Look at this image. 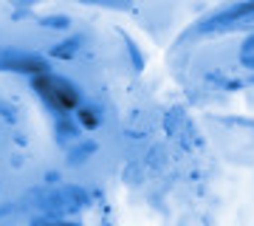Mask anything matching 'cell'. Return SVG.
<instances>
[{
	"label": "cell",
	"instance_id": "obj_1",
	"mask_svg": "<svg viewBox=\"0 0 254 226\" xmlns=\"http://www.w3.org/2000/svg\"><path fill=\"white\" fill-rule=\"evenodd\" d=\"M37 88L43 90L54 105H60V108H73V105H76V93H73V88L71 85H65V82H60V79H40L37 82Z\"/></svg>",
	"mask_w": 254,
	"mask_h": 226
}]
</instances>
